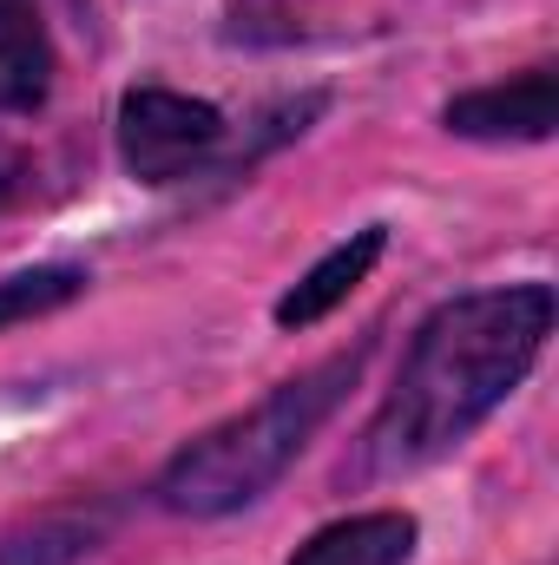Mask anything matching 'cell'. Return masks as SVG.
Wrapping results in <instances>:
<instances>
[{"mask_svg":"<svg viewBox=\"0 0 559 565\" xmlns=\"http://www.w3.org/2000/svg\"><path fill=\"white\" fill-rule=\"evenodd\" d=\"M553 335V289L547 282H514V289H481L421 322L415 349L402 362L395 395L362 440L369 473H402L434 454H447L474 422H487L507 388L534 369L540 342Z\"/></svg>","mask_w":559,"mask_h":565,"instance_id":"1","label":"cell"},{"mask_svg":"<svg viewBox=\"0 0 559 565\" xmlns=\"http://www.w3.org/2000/svg\"><path fill=\"white\" fill-rule=\"evenodd\" d=\"M356 375H362V349H349V355L283 382L277 395H264L251 415L211 427L204 440H191L165 467L158 500L171 513H238V507H251L257 493H271V480L283 467L309 447V434L329 422V408L342 402V388Z\"/></svg>","mask_w":559,"mask_h":565,"instance_id":"2","label":"cell"},{"mask_svg":"<svg viewBox=\"0 0 559 565\" xmlns=\"http://www.w3.org/2000/svg\"><path fill=\"white\" fill-rule=\"evenodd\" d=\"M218 139H224V119L204 99H184V93H165V86H139L119 106V151H126L133 178H145V184L184 178L191 164H204L218 151Z\"/></svg>","mask_w":559,"mask_h":565,"instance_id":"3","label":"cell"},{"mask_svg":"<svg viewBox=\"0 0 559 565\" xmlns=\"http://www.w3.org/2000/svg\"><path fill=\"white\" fill-rule=\"evenodd\" d=\"M559 119V86L553 66H534L507 86H481V93H461L447 106V132L461 139H547Z\"/></svg>","mask_w":559,"mask_h":565,"instance_id":"4","label":"cell"},{"mask_svg":"<svg viewBox=\"0 0 559 565\" xmlns=\"http://www.w3.org/2000/svg\"><path fill=\"white\" fill-rule=\"evenodd\" d=\"M415 553V520L409 513H356L323 526L309 546H296L289 565H409Z\"/></svg>","mask_w":559,"mask_h":565,"instance_id":"5","label":"cell"},{"mask_svg":"<svg viewBox=\"0 0 559 565\" xmlns=\"http://www.w3.org/2000/svg\"><path fill=\"white\" fill-rule=\"evenodd\" d=\"M53 86V46L27 0H0V106L33 113Z\"/></svg>","mask_w":559,"mask_h":565,"instance_id":"6","label":"cell"},{"mask_svg":"<svg viewBox=\"0 0 559 565\" xmlns=\"http://www.w3.org/2000/svg\"><path fill=\"white\" fill-rule=\"evenodd\" d=\"M382 244H389L382 231H356L342 250H329V257H323L309 277H303L296 289H289V296H283V302H277V322H283V329H309V322H323V316H329V309H336V302L356 289V282L376 270Z\"/></svg>","mask_w":559,"mask_h":565,"instance_id":"7","label":"cell"},{"mask_svg":"<svg viewBox=\"0 0 559 565\" xmlns=\"http://www.w3.org/2000/svg\"><path fill=\"white\" fill-rule=\"evenodd\" d=\"M106 533V513H46L0 540V565H73Z\"/></svg>","mask_w":559,"mask_h":565,"instance_id":"8","label":"cell"},{"mask_svg":"<svg viewBox=\"0 0 559 565\" xmlns=\"http://www.w3.org/2000/svg\"><path fill=\"white\" fill-rule=\"evenodd\" d=\"M80 282H86V277H80L73 264L7 277V282H0V329H7V322H27V316H46V309H60V302H73V296H80Z\"/></svg>","mask_w":559,"mask_h":565,"instance_id":"9","label":"cell"}]
</instances>
